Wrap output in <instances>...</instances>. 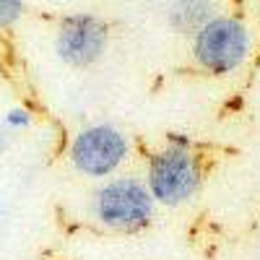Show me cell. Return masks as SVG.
<instances>
[{
    "mask_svg": "<svg viewBox=\"0 0 260 260\" xmlns=\"http://www.w3.org/2000/svg\"><path fill=\"white\" fill-rule=\"evenodd\" d=\"M31 125V112L24 110V107H13V110L6 112L3 117V127L8 133H18V130H26Z\"/></svg>",
    "mask_w": 260,
    "mask_h": 260,
    "instance_id": "obj_8",
    "label": "cell"
},
{
    "mask_svg": "<svg viewBox=\"0 0 260 260\" xmlns=\"http://www.w3.org/2000/svg\"><path fill=\"white\" fill-rule=\"evenodd\" d=\"M0 211H3V201H0Z\"/></svg>",
    "mask_w": 260,
    "mask_h": 260,
    "instance_id": "obj_9",
    "label": "cell"
},
{
    "mask_svg": "<svg viewBox=\"0 0 260 260\" xmlns=\"http://www.w3.org/2000/svg\"><path fill=\"white\" fill-rule=\"evenodd\" d=\"M156 203L146 182L136 177H112L96 187L91 198L94 219L117 232H141L154 219Z\"/></svg>",
    "mask_w": 260,
    "mask_h": 260,
    "instance_id": "obj_2",
    "label": "cell"
},
{
    "mask_svg": "<svg viewBox=\"0 0 260 260\" xmlns=\"http://www.w3.org/2000/svg\"><path fill=\"white\" fill-rule=\"evenodd\" d=\"M24 13V0H0V31L11 29Z\"/></svg>",
    "mask_w": 260,
    "mask_h": 260,
    "instance_id": "obj_7",
    "label": "cell"
},
{
    "mask_svg": "<svg viewBox=\"0 0 260 260\" xmlns=\"http://www.w3.org/2000/svg\"><path fill=\"white\" fill-rule=\"evenodd\" d=\"M250 34L242 21L213 16L192 34V57L211 76H229L247 60Z\"/></svg>",
    "mask_w": 260,
    "mask_h": 260,
    "instance_id": "obj_3",
    "label": "cell"
},
{
    "mask_svg": "<svg viewBox=\"0 0 260 260\" xmlns=\"http://www.w3.org/2000/svg\"><path fill=\"white\" fill-rule=\"evenodd\" d=\"M130 141L112 122H94L83 127L71 143V161L83 177H110L127 161Z\"/></svg>",
    "mask_w": 260,
    "mask_h": 260,
    "instance_id": "obj_4",
    "label": "cell"
},
{
    "mask_svg": "<svg viewBox=\"0 0 260 260\" xmlns=\"http://www.w3.org/2000/svg\"><path fill=\"white\" fill-rule=\"evenodd\" d=\"M146 187L154 203L177 208L201 190V164L185 138H169L148 161Z\"/></svg>",
    "mask_w": 260,
    "mask_h": 260,
    "instance_id": "obj_1",
    "label": "cell"
},
{
    "mask_svg": "<svg viewBox=\"0 0 260 260\" xmlns=\"http://www.w3.org/2000/svg\"><path fill=\"white\" fill-rule=\"evenodd\" d=\"M107 24L94 13H73L62 18L55 34V52L73 68H89L107 50Z\"/></svg>",
    "mask_w": 260,
    "mask_h": 260,
    "instance_id": "obj_5",
    "label": "cell"
},
{
    "mask_svg": "<svg viewBox=\"0 0 260 260\" xmlns=\"http://www.w3.org/2000/svg\"><path fill=\"white\" fill-rule=\"evenodd\" d=\"M216 0H167V24L177 34H195L216 16Z\"/></svg>",
    "mask_w": 260,
    "mask_h": 260,
    "instance_id": "obj_6",
    "label": "cell"
}]
</instances>
